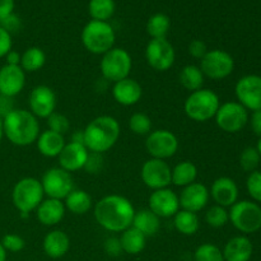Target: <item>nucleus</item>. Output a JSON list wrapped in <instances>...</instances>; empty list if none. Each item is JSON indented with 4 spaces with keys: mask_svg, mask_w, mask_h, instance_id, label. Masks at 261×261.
<instances>
[{
    "mask_svg": "<svg viewBox=\"0 0 261 261\" xmlns=\"http://www.w3.org/2000/svg\"><path fill=\"white\" fill-rule=\"evenodd\" d=\"M135 208L127 198L110 194L93 205V216L99 227L112 233H121L132 227Z\"/></svg>",
    "mask_w": 261,
    "mask_h": 261,
    "instance_id": "1",
    "label": "nucleus"
},
{
    "mask_svg": "<svg viewBox=\"0 0 261 261\" xmlns=\"http://www.w3.org/2000/svg\"><path fill=\"white\" fill-rule=\"evenodd\" d=\"M4 137L17 147L35 144L40 135L38 119L28 110L14 109L3 117Z\"/></svg>",
    "mask_w": 261,
    "mask_h": 261,
    "instance_id": "2",
    "label": "nucleus"
},
{
    "mask_svg": "<svg viewBox=\"0 0 261 261\" xmlns=\"http://www.w3.org/2000/svg\"><path fill=\"white\" fill-rule=\"evenodd\" d=\"M84 145L92 153L109 152L120 138V124L115 117L102 115L96 117L83 129Z\"/></svg>",
    "mask_w": 261,
    "mask_h": 261,
    "instance_id": "3",
    "label": "nucleus"
},
{
    "mask_svg": "<svg viewBox=\"0 0 261 261\" xmlns=\"http://www.w3.org/2000/svg\"><path fill=\"white\" fill-rule=\"evenodd\" d=\"M81 38L88 53L102 56L115 47L116 33L109 22L91 19L82 30Z\"/></svg>",
    "mask_w": 261,
    "mask_h": 261,
    "instance_id": "4",
    "label": "nucleus"
},
{
    "mask_svg": "<svg viewBox=\"0 0 261 261\" xmlns=\"http://www.w3.org/2000/svg\"><path fill=\"white\" fill-rule=\"evenodd\" d=\"M221 106L218 94L208 88L191 92L184 103L186 116L195 122H206L214 119Z\"/></svg>",
    "mask_w": 261,
    "mask_h": 261,
    "instance_id": "5",
    "label": "nucleus"
},
{
    "mask_svg": "<svg viewBox=\"0 0 261 261\" xmlns=\"http://www.w3.org/2000/svg\"><path fill=\"white\" fill-rule=\"evenodd\" d=\"M45 198L41 181L36 177H23L12 190V201L19 213L30 214L37 209Z\"/></svg>",
    "mask_w": 261,
    "mask_h": 261,
    "instance_id": "6",
    "label": "nucleus"
},
{
    "mask_svg": "<svg viewBox=\"0 0 261 261\" xmlns=\"http://www.w3.org/2000/svg\"><path fill=\"white\" fill-rule=\"evenodd\" d=\"M133 68L132 55L122 47H112L102 55L99 70L102 78L110 83H116L130 75Z\"/></svg>",
    "mask_w": 261,
    "mask_h": 261,
    "instance_id": "7",
    "label": "nucleus"
},
{
    "mask_svg": "<svg viewBox=\"0 0 261 261\" xmlns=\"http://www.w3.org/2000/svg\"><path fill=\"white\" fill-rule=\"evenodd\" d=\"M228 214L232 226L242 233H255L261 228V208L254 201H236Z\"/></svg>",
    "mask_w": 261,
    "mask_h": 261,
    "instance_id": "8",
    "label": "nucleus"
},
{
    "mask_svg": "<svg viewBox=\"0 0 261 261\" xmlns=\"http://www.w3.org/2000/svg\"><path fill=\"white\" fill-rule=\"evenodd\" d=\"M199 68L205 78L212 81H222L232 74L234 69V60L227 51L214 48L209 50L201 59Z\"/></svg>",
    "mask_w": 261,
    "mask_h": 261,
    "instance_id": "9",
    "label": "nucleus"
},
{
    "mask_svg": "<svg viewBox=\"0 0 261 261\" xmlns=\"http://www.w3.org/2000/svg\"><path fill=\"white\" fill-rule=\"evenodd\" d=\"M145 60L153 70H170L176 60L175 47L167 38H150L145 47Z\"/></svg>",
    "mask_w": 261,
    "mask_h": 261,
    "instance_id": "10",
    "label": "nucleus"
},
{
    "mask_svg": "<svg viewBox=\"0 0 261 261\" xmlns=\"http://www.w3.org/2000/svg\"><path fill=\"white\" fill-rule=\"evenodd\" d=\"M145 149H147L150 158L166 161L177 153L178 139L170 130H153L147 135Z\"/></svg>",
    "mask_w": 261,
    "mask_h": 261,
    "instance_id": "11",
    "label": "nucleus"
},
{
    "mask_svg": "<svg viewBox=\"0 0 261 261\" xmlns=\"http://www.w3.org/2000/svg\"><path fill=\"white\" fill-rule=\"evenodd\" d=\"M214 119L219 129L229 134H234L241 132L246 126L249 121V114L247 110L239 102H226L219 106Z\"/></svg>",
    "mask_w": 261,
    "mask_h": 261,
    "instance_id": "12",
    "label": "nucleus"
},
{
    "mask_svg": "<svg viewBox=\"0 0 261 261\" xmlns=\"http://www.w3.org/2000/svg\"><path fill=\"white\" fill-rule=\"evenodd\" d=\"M40 181L45 195L58 200H64L74 189L73 177L61 167H53L47 170Z\"/></svg>",
    "mask_w": 261,
    "mask_h": 261,
    "instance_id": "13",
    "label": "nucleus"
},
{
    "mask_svg": "<svg viewBox=\"0 0 261 261\" xmlns=\"http://www.w3.org/2000/svg\"><path fill=\"white\" fill-rule=\"evenodd\" d=\"M171 172H172V168L166 161L149 158L143 163L140 177L148 189L154 191L168 188L172 184Z\"/></svg>",
    "mask_w": 261,
    "mask_h": 261,
    "instance_id": "14",
    "label": "nucleus"
},
{
    "mask_svg": "<svg viewBox=\"0 0 261 261\" xmlns=\"http://www.w3.org/2000/svg\"><path fill=\"white\" fill-rule=\"evenodd\" d=\"M234 93L239 103L246 110H261V76L250 74L240 78L234 87Z\"/></svg>",
    "mask_w": 261,
    "mask_h": 261,
    "instance_id": "15",
    "label": "nucleus"
},
{
    "mask_svg": "<svg viewBox=\"0 0 261 261\" xmlns=\"http://www.w3.org/2000/svg\"><path fill=\"white\" fill-rule=\"evenodd\" d=\"M28 105H30V111L37 119H47L51 114L55 112L58 99L53 88L41 84L31 91Z\"/></svg>",
    "mask_w": 261,
    "mask_h": 261,
    "instance_id": "16",
    "label": "nucleus"
},
{
    "mask_svg": "<svg viewBox=\"0 0 261 261\" xmlns=\"http://www.w3.org/2000/svg\"><path fill=\"white\" fill-rule=\"evenodd\" d=\"M148 208L160 218H171L180 211L178 195L168 188L154 190L148 199Z\"/></svg>",
    "mask_w": 261,
    "mask_h": 261,
    "instance_id": "17",
    "label": "nucleus"
},
{
    "mask_svg": "<svg viewBox=\"0 0 261 261\" xmlns=\"http://www.w3.org/2000/svg\"><path fill=\"white\" fill-rule=\"evenodd\" d=\"M209 199H211L209 189L204 184L196 182V181L182 188L180 195H178L180 209L193 212L196 214L208 205Z\"/></svg>",
    "mask_w": 261,
    "mask_h": 261,
    "instance_id": "18",
    "label": "nucleus"
},
{
    "mask_svg": "<svg viewBox=\"0 0 261 261\" xmlns=\"http://www.w3.org/2000/svg\"><path fill=\"white\" fill-rule=\"evenodd\" d=\"M25 86V73L19 65H7L0 68V94L9 98L23 91Z\"/></svg>",
    "mask_w": 261,
    "mask_h": 261,
    "instance_id": "19",
    "label": "nucleus"
},
{
    "mask_svg": "<svg viewBox=\"0 0 261 261\" xmlns=\"http://www.w3.org/2000/svg\"><path fill=\"white\" fill-rule=\"evenodd\" d=\"M89 150L84 144L69 142L63 148L59 154V167L65 170L66 172H76L79 170H84L87 160H88Z\"/></svg>",
    "mask_w": 261,
    "mask_h": 261,
    "instance_id": "20",
    "label": "nucleus"
},
{
    "mask_svg": "<svg viewBox=\"0 0 261 261\" xmlns=\"http://www.w3.org/2000/svg\"><path fill=\"white\" fill-rule=\"evenodd\" d=\"M111 92L115 101L125 107L137 105L143 96V88L140 83L130 76L114 83Z\"/></svg>",
    "mask_w": 261,
    "mask_h": 261,
    "instance_id": "21",
    "label": "nucleus"
},
{
    "mask_svg": "<svg viewBox=\"0 0 261 261\" xmlns=\"http://www.w3.org/2000/svg\"><path fill=\"white\" fill-rule=\"evenodd\" d=\"M209 194L217 205L228 208V206L233 205L239 199V188L233 178L223 176V177H218L217 180H214Z\"/></svg>",
    "mask_w": 261,
    "mask_h": 261,
    "instance_id": "22",
    "label": "nucleus"
},
{
    "mask_svg": "<svg viewBox=\"0 0 261 261\" xmlns=\"http://www.w3.org/2000/svg\"><path fill=\"white\" fill-rule=\"evenodd\" d=\"M65 212L63 200L46 198L36 209V217L42 226L54 227L63 221Z\"/></svg>",
    "mask_w": 261,
    "mask_h": 261,
    "instance_id": "23",
    "label": "nucleus"
},
{
    "mask_svg": "<svg viewBox=\"0 0 261 261\" xmlns=\"http://www.w3.org/2000/svg\"><path fill=\"white\" fill-rule=\"evenodd\" d=\"M42 249L46 256L50 259H61L68 254L70 249V239L61 229H54L48 232L43 239Z\"/></svg>",
    "mask_w": 261,
    "mask_h": 261,
    "instance_id": "24",
    "label": "nucleus"
},
{
    "mask_svg": "<svg viewBox=\"0 0 261 261\" xmlns=\"http://www.w3.org/2000/svg\"><path fill=\"white\" fill-rule=\"evenodd\" d=\"M222 252L224 261H250L254 246L247 237L236 236L227 242Z\"/></svg>",
    "mask_w": 261,
    "mask_h": 261,
    "instance_id": "25",
    "label": "nucleus"
},
{
    "mask_svg": "<svg viewBox=\"0 0 261 261\" xmlns=\"http://www.w3.org/2000/svg\"><path fill=\"white\" fill-rule=\"evenodd\" d=\"M65 144L66 142L64 135L51 132L48 129L40 133L38 139L36 140L38 152L46 158H58L63 148L65 147Z\"/></svg>",
    "mask_w": 261,
    "mask_h": 261,
    "instance_id": "26",
    "label": "nucleus"
},
{
    "mask_svg": "<svg viewBox=\"0 0 261 261\" xmlns=\"http://www.w3.org/2000/svg\"><path fill=\"white\" fill-rule=\"evenodd\" d=\"M132 227L142 232L145 237L155 236L161 229V218L149 208L140 209L138 212L135 211Z\"/></svg>",
    "mask_w": 261,
    "mask_h": 261,
    "instance_id": "27",
    "label": "nucleus"
},
{
    "mask_svg": "<svg viewBox=\"0 0 261 261\" xmlns=\"http://www.w3.org/2000/svg\"><path fill=\"white\" fill-rule=\"evenodd\" d=\"M63 201L66 211L74 216H84L93 208L92 196L83 189H73Z\"/></svg>",
    "mask_w": 261,
    "mask_h": 261,
    "instance_id": "28",
    "label": "nucleus"
},
{
    "mask_svg": "<svg viewBox=\"0 0 261 261\" xmlns=\"http://www.w3.org/2000/svg\"><path fill=\"white\" fill-rule=\"evenodd\" d=\"M120 242H121L122 251L129 255H138L145 249L147 245V237L138 231L134 227H129L121 232L120 236Z\"/></svg>",
    "mask_w": 261,
    "mask_h": 261,
    "instance_id": "29",
    "label": "nucleus"
},
{
    "mask_svg": "<svg viewBox=\"0 0 261 261\" xmlns=\"http://www.w3.org/2000/svg\"><path fill=\"white\" fill-rule=\"evenodd\" d=\"M178 81H180L181 86L191 93V92L203 88L205 76H204L199 65L190 64V65H186L181 69L180 74H178Z\"/></svg>",
    "mask_w": 261,
    "mask_h": 261,
    "instance_id": "30",
    "label": "nucleus"
},
{
    "mask_svg": "<svg viewBox=\"0 0 261 261\" xmlns=\"http://www.w3.org/2000/svg\"><path fill=\"white\" fill-rule=\"evenodd\" d=\"M173 226L178 233L184 234V236H193L199 231L200 221H199V217L196 213L180 209L173 216Z\"/></svg>",
    "mask_w": 261,
    "mask_h": 261,
    "instance_id": "31",
    "label": "nucleus"
},
{
    "mask_svg": "<svg viewBox=\"0 0 261 261\" xmlns=\"http://www.w3.org/2000/svg\"><path fill=\"white\" fill-rule=\"evenodd\" d=\"M196 177H198V168L190 161H182V162L177 163L171 172L172 184L178 188H185V186L195 182Z\"/></svg>",
    "mask_w": 261,
    "mask_h": 261,
    "instance_id": "32",
    "label": "nucleus"
},
{
    "mask_svg": "<svg viewBox=\"0 0 261 261\" xmlns=\"http://www.w3.org/2000/svg\"><path fill=\"white\" fill-rule=\"evenodd\" d=\"M46 64L45 51L37 46L25 48L24 53L20 56L19 66L24 70V73H35L41 70Z\"/></svg>",
    "mask_w": 261,
    "mask_h": 261,
    "instance_id": "33",
    "label": "nucleus"
},
{
    "mask_svg": "<svg viewBox=\"0 0 261 261\" xmlns=\"http://www.w3.org/2000/svg\"><path fill=\"white\" fill-rule=\"evenodd\" d=\"M116 10L115 0H89L88 13L93 20L109 22Z\"/></svg>",
    "mask_w": 261,
    "mask_h": 261,
    "instance_id": "34",
    "label": "nucleus"
},
{
    "mask_svg": "<svg viewBox=\"0 0 261 261\" xmlns=\"http://www.w3.org/2000/svg\"><path fill=\"white\" fill-rule=\"evenodd\" d=\"M147 33L150 38H167V33L171 28V20L165 13H155L148 19Z\"/></svg>",
    "mask_w": 261,
    "mask_h": 261,
    "instance_id": "35",
    "label": "nucleus"
},
{
    "mask_svg": "<svg viewBox=\"0 0 261 261\" xmlns=\"http://www.w3.org/2000/svg\"><path fill=\"white\" fill-rule=\"evenodd\" d=\"M205 222L212 228H222L229 222L228 211L223 206L214 204L206 211Z\"/></svg>",
    "mask_w": 261,
    "mask_h": 261,
    "instance_id": "36",
    "label": "nucleus"
},
{
    "mask_svg": "<svg viewBox=\"0 0 261 261\" xmlns=\"http://www.w3.org/2000/svg\"><path fill=\"white\" fill-rule=\"evenodd\" d=\"M129 127L133 134L148 135L152 132V120L144 112H135L129 119Z\"/></svg>",
    "mask_w": 261,
    "mask_h": 261,
    "instance_id": "37",
    "label": "nucleus"
},
{
    "mask_svg": "<svg viewBox=\"0 0 261 261\" xmlns=\"http://www.w3.org/2000/svg\"><path fill=\"white\" fill-rule=\"evenodd\" d=\"M194 261H224L223 252L213 244H203L194 252Z\"/></svg>",
    "mask_w": 261,
    "mask_h": 261,
    "instance_id": "38",
    "label": "nucleus"
},
{
    "mask_svg": "<svg viewBox=\"0 0 261 261\" xmlns=\"http://www.w3.org/2000/svg\"><path fill=\"white\" fill-rule=\"evenodd\" d=\"M260 154L256 150V148H245L242 150L241 155H240V165H241L242 170L246 171V172H254L256 171L257 166L260 163Z\"/></svg>",
    "mask_w": 261,
    "mask_h": 261,
    "instance_id": "39",
    "label": "nucleus"
},
{
    "mask_svg": "<svg viewBox=\"0 0 261 261\" xmlns=\"http://www.w3.org/2000/svg\"><path fill=\"white\" fill-rule=\"evenodd\" d=\"M46 120H47L48 130L58 133V134L64 135V137H65L66 133L69 132V129H70V122H69V119L65 116V115L60 114V112L55 111Z\"/></svg>",
    "mask_w": 261,
    "mask_h": 261,
    "instance_id": "40",
    "label": "nucleus"
},
{
    "mask_svg": "<svg viewBox=\"0 0 261 261\" xmlns=\"http://www.w3.org/2000/svg\"><path fill=\"white\" fill-rule=\"evenodd\" d=\"M246 188L250 196L257 203H261V172L254 171L249 175L246 181Z\"/></svg>",
    "mask_w": 261,
    "mask_h": 261,
    "instance_id": "41",
    "label": "nucleus"
},
{
    "mask_svg": "<svg viewBox=\"0 0 261 261\" xmlns=\"http://www.w3.org/2000/svg\"><path fill=\"white\" fill-rule=\"evenodd\" d=\"M0 242L7 252H19L25 246V241L23 240V237L15 233H7Z\"/></svg>",
    "mask_w": 261,
    "mask_h": 261,
    "instance_id": "42",
    "label": "nucleus"
},
{
    "mask_svg": "<svg viewBox=\"0 0 261 261\" xmlns=\"http://www.w3.org/2000/svg\"><path fill=\"white\" fill-rule=\"evenodd\" d=\"M103 168V157L99 153L89 152L88 160H87L84 170L88 173H99Z\"/></svg>",
    "mask_w": 261,
    "mask_h": 261,
    "instance_id": "43",
    "label": "nucleus"
},
{
    "mask_svg": "<svg viewBox=\"0 0 261 261\" xmlns=\"http://www.w3.org/2000/svg\"><path fill=\"white\" fill-rule=\"evenodd\" d=\"M0 25H2L7 32L13 35V33H17L20 31V28H22V20H20V18L18 17L15 13H12V14L8 15L7 18L0 20Z\"/></svg>",
    "mask_w": 261,
    "mask_h": 261,
    "instance_id": "44",
    "label": "nucleus"
},
{
    "mask_svg": "<svg viewBox=\"0 0 261 261\" xmlns=\"http://www.w3.org/2000/svg\"><path fill=\"white\" fill-rule=\"evenodd\" d=\"M188 50L189 55L193 56L194 59H198V60H201L209 51L208 47H206V43L203 40H193L189 43Z\"/></svg>",
    "mask_w": 261,
    "mask_h": 261,
    "instance_id": "45",
    "label": "nucleus"
},
{
    "mask_svg": "<svg viewBox=\"0 0 261 261\" xmlns=\"http://www.w3.org/2000/svg\"><path fill=\"white\" fill-rule=\"evenodd\" d=\"M105 252L111 257H117L122 254V246L120 239L117 237H109L103 244Z\"/></svg>",
    "mask_w": 261,
    "mask_h": 261,
    "instance_id": "46",
    "label": "nucleus"
},
{
    "mask_svg": "<svg viewBox=\"0 0 261 261\" xmlns=\"http://www.w3.org/2000/svg\"><path fill=\"white\" fill-rule=\"evenodd\" d=\"M12 35L0 25V58H5V55L12 50Z\"/></svg>",
    "mask_w": 261,
    "mask_h": 261,
    "instance_id": "47",
    "label": "nucleus"
},
{
    "mask_svg": "<svg viewBox=\"0 0 261 261\" xmlns=\"http://www.w3.org/2000/svg\"><path fill=\"white\" fill-rule=\"evenodd\" d=\"M14 13V0H0V20Z\"/></svg>",
    "mask_w": 261,
    "mask_h": 261,
    "instance_id": "48",
    "label": "nucleus"
},
{
    "mask_svg": "<svg viewBox=\"0 0 261 261\" xmlns=\"http://www.w3.org/2000/svg\"><path fill=\"white\" fill-rule=\"evenodd\" d=\"M13 98H9V97H5L0 94V116L4 117L5 115L9 114L12 110H14L13 107Z\"/></svg>",
    "mask_w": 261,
    "mask_h": 261,
    "instance_id": "49",
    "label": "nucleus"
},
{
    "mask_svg": "<svg viewBox=\"0 0 261 261\" xmlns=\"http://www.w3.org/2000/svg\"><path fill=\"white\" fill-rule=\"evenodd\" d=\"M251 127L252 132L257 135V137L261 138V110H257V111L252 112L251 120Z\"/></svg>",
    "mask_w": 261,
    "mask_h": 261,
    "instance_id": "50",
    "label": "nucleus"
},
{
    "mask_svg": "<svg viewBox=\"0 0 261 261\" xmlns=\"http://www.w3.org/2000/svg\"><path fill=\"white\" fill-rule=\"evenodd\" d=\"M20 56H22V54H19L18 51L12 48V50L5 55V63H7V65H19Z\"/></svg>",
    "mask_w": 261,
    "mask_h": 261,
    "instance_id": "51",
    "label": "nucleus"
},
{
    "mask_svg": "<svg viewBox=\"0 0 261 261\" xmlns=\"http://www.w3.org/2000/svg\"><path fill=\"white\" fill-rule=\"evenodd\" d=\"M73 143H78V144H84V132L83 130H76L71 134V140Z\"/></svg>",
    "mask_w": 261,
    "mask_h": 261,
    "instance_id": "52",
    "label": "nucleus"
},
{
    "mask_svg": "<svg viewBox=\"0 0 261 261\" xmlns=\"http://www.w3.org/2000/svg\"><path fill=\"white\" fill-rule=\"evenodd\" d=\"M7 256H8V252L5 251V249L3 247L2 242H0V261H7Z\"/></svg>",
    "mask_w": 261,
    "mask_h": 261,
    "instance_id": "53",
    "label": "nucleus"
},
{
    "mask_svg": "<svg viewBox=\"0 0 261 261\" xmlns=\"http://www.w3.org/2000/svg\"><path fill=\"white\" fill-rule=\"evenodd\" d=\"M3 138H4V130H3V117L0 116V143H2Z\"/></svg>",
    "mask_w": 261,
    "mask_h": 261,
    "instance_id": "54",
    "label": "nucleus"
},
{
    "mask_svg": "<svg viewBox=\"0 0 261 261\" xmlns=\"http://www.w3.org/2000/svg\"><path fill=\"white\" fill-rule=\"evenodd\" d=\"M256 150L259 152L260 157H261V138L259 139V142H257V147H256Z\"/></svg>",
    "mask_w": 261,
    "mask_h": 261,
    "instance_id": "55",
    "label": "nucleus"
}]
</instances>
